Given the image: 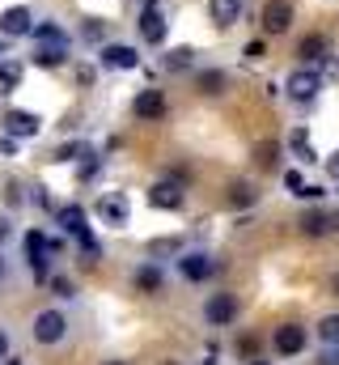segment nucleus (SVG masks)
<instances>
[{"label":"nucleus","instance_id":"1","mask_svg":"<svg viewBox=\"0 0 339 365\" xmlns=\"http://www.w3.org/2000/svg\"><path fill=\"white\" fill-rule=\"evenodd\" d=\"M30 336H34V344H43V349H56V344H64L68 340V314L64 310H38L34 314V323H30Z\"/></svg>","mask_w":339,"mask_h":365},{"label":"nucleus","instance_id":"2","mask_svg":"<svg viewBox=\"0 0 339 365\" xmlns=\"http://www.w3.org/2000/svg\"><path fill=\"white\" fill-rule=\"evenodd\" d=\"M51 238L43 234V230H26V264H30V272L34 280L43 284V280H51Z\"/></svg>","mask_w":339,"mask_h":365},{"label":"nucleus","instance_id":"3","mask_svg":"<svg viewBox=\"0 0 339 365\" xmlns=\"http://www.w3.org/2000/svg\"><path fill=\"white\" fill-rule=\"evenodd\" d=\"M136 30H140V38H145L149 47H166V34H170L166 9H162L157 0H149V4L140 9V21H136Z\"/></svg>","mask_w":339,"mask_h":365},{"label":"nucleus","instance_id":"4","mask_svg":"<svg viewBox=\"0 0 339 365\" xmlns=\"http://www.w3.org/2000/svg\"><path fill=\"white\" fill-rule=\"evenodd\" d=\"M98 64L110 68V73H132V68H140V51L127 47V43H102Z\"/></svg>","mask_w":339,"mask_h":365},{"label":"nucleus","instance_id":"5","mask_svg":"<svg viewBox=\"0 0 339 365\" xmlns=\"http://www.w3.org/2000/svg\"><path fill=\"white\" fill-rule=\"evenodd\" d=\"M284 90H288L293 102H314L318 90H323V73L318 68H293L288 81H284Z\"/></svg>","mask_w":339,"mask_h":365},{"label":"nucleus","instance_id":"6","mask_svg":"<svg viewBox=\"0 0 339 365\" xmlns=\"http://www.w3.org/2000/svg\"><path fill=\"white\" fill-rule=\"evenodd\" d=\"M127 217H132V204H127V195H123V191H106V195L98 200V221H102V225L123 230V225H127Z\"/></svg>","mask_w":339,"mask_h":365},{"label":"nucleus","instance_id":"7","mask_svg":"<svg viewBox=\"0 0 339 365\" xmlns=\"http://www.w3.org/2000/svg\"><path fill=\"white\" fill-rule=\"evenodd\" d=\"M0 123H4V132L17 136V140H34V136L43 132V119H38L34 110H17V106H9Z\"/></svg>","mask_w":339,"mask_h":365},{"label":"nucleus","instance_id":"8","mask_svg":"<svg viewBox=\"0 0 339 365\" xmlns=\"http://www.w3.org/2000/svg\"><path fill=\"white\" fill-rule=\"evenodd\" d=\"M293 0H267L263 4V13H259V21H263V34H284L288 26H293Z\"/></svg>","mask_w":339,"mask_h":365},{"label":"nucleus","instance_id":"9","mask_svg":"<svg viewBox=\"0 0 339 365\" xmlns=\"http://www.w3.org/2000/svg\"><path fill=\"white\" fill-rule=\"evenodd\" d=\"M170 102L162 90H140L136 98H132V115L136 119H145V123H157V119H166Z\"/></svg>","mask_w":339,"mask_h":365},{"label":"nucleus","instance_id":"10","mask_svg":"<svg viewBox=\"0 0 339 365\" xmlns=\"http://www.w3.org/2000/svg\"><path fill=\"white\" fill-rule=\"evenodd\" d=\"M238 310H242V306H238L234 293H212L208 306H204V319H208L212 327H229V323L238 319Z\"/></svg>","mask_w":339,"mask_h":365},{"label":"nucleus","instance_id":"11","mask_svg":"<svg viewBox=\"0 0 339 365\" xmlns=\"http://www.w3.org/2000/svg\"><path fill=\"white\" fill-rule=\"evenodd\" d=\"M34 30V13L26 9V4H9L4 13H0V34L4 38H26Z\"/></svg>","mask_w":339,"mask_h":365},{"label":"nucleus","instance_id":"12","mask_svg":"<svg viewBox=\"0 0 339 365\" xmlns=\"http://www.w3.org/2000/svg\"><path fill=\"white\" fill-rule=\"evenodd\" d=\"M212 272H217L212 255H204V251H182V255H178V276H182V280L199 284V280H208Z\"/></svg>","mask_w":339,"mask_h":365},{"label":"nucleus","instance_id":"13","mask_svg":"<svg viewBox=\"0 0 339 365\" xmlns=\"http://www.w3.org/2000/svg\"><path fill=\"white\" fill-rule=\"evenodd\" d=\"M306 340H310V336H306V327H301V323H280V327H276V336H271V344H276V353H280V357H297V353L306 349Z\"/></svg>","mask_w":339,"mask_h":365},{"label":"nucleus","instance_id":"14","mask_svg":"<svg viewBox=\"0 0 339 365\" xmlns=\"http://www.w3.org/2000/svg\"><path fill=\"white\" fill-rule=\"evenodd\" d=\"M149 204L162 208V212H178V208H182V187L174 179H157L149 187Z\"/></svg>","mask_w":339,"mask_h":365},{"label":"nucleus","instance_id":"15","mask_svg":"<svg viewBox=\"0 0 339 365\" xmlns=\"http://www.w3.org/2000/svg\"><path fill=\"white\" fill-rule=\"evenodd\" d=\"M297 56L318 68V64H327V56H331V38H327V34H306V38L297 43Z\"/></svg>","mask_w":339,"mask_h":365},{"label":"nucleus","instance_id":"16","mask_svg":"<svg viewBox=\"0 0 339 365\" xmlns=\"http://www.w3.org/2000/svg\"><path fill=\"white\" fill-rule=\"evenodd\" d=\"M208 17H212V26L229 30V26H238V17H242V0H208Z\"/></svg>","mask_w":339,"mask_h":365},{"label":"nucleus","instance_id":"17","mask_svg":"<svg viewBox=\"0 0 339 365\" xmlns=\"http://www.w3.org/2000/svg\"><path fill=\"white\" fill-rule=\"evenodd\" d=\"M21 81H26V64H21V60H0V98L17 93Z\"/></svg>","mask_w":339,"mask_h":365},{"label":"nucleus","instance_id":"18","mask_svg":"<svg viewBox=\"0 0 339 365\" xmlns=\"http://www.w3.org/2000/svg\"><path fill=\"white\" fill-rule=\"evenodd\" d=\"M34 68H64L68 64V47H51V43H38L34 56H30Z\"/></svg>","mask_w":339,"mask_h":365},{"label":"nucleus","instance_id":"19","mask_svg":"<svg viewBox=\"0 0 339 365\" xmlns=\"http://www.w3.org/2000/svg\"><path fill=\"white\" fill-rule=\"evenodd\" d=\"M288 149H293V158H297V162H306V166H314V162H323V158L314 153V145H310V132H306L301 123H297V128L288 132Z\"/></svg>","mask_w":339,"mask_h":365},{"label":"nucleus","instance_id":"20","mask_svg":"<svg viewBox=\"0 0 339 365\" xmlns=\"http://www.w3.org/2000/svg\"><path fill=\"white\" fill-rule=\"evenodd\" d=\"M56 225H60L64 234L77 238V234L85 230V208L81 204H60V208H56Z\"/></svg>","mask_w":339,"mask_h":365},{"label":"nucleus","instance_id":"21","mask_svg":"<svg viewBox=\"0 0 339 365\" xmlns=\"http://www.w3.org/2000/svg\"><path fill=\"white\" fill-rule=\"evenodd\" d=\"M30 38H34V43H51V47H68V30H64L60 21H38V26L30 30Z\"/></svg>","mask_w":339,"mask_h":365},{"label":"nucleus","instance_id":"22","mask_svg":"<svg viewBox=\"0 0 339 365\" xmlns=\"http://www.w3.org/2000/svg\"><path fill=\"white\" fill-rule=\"evenodd\" d=\"M229 86V77H225V68H204L199 77H195V90L208 93V98H217V93H225Z\"/></svg>","mask_w":339,"mask_h":365},{"label":"nucleus","instance_id":"23","mask_svg":"<svg viewBox=\"0 0 339 365\" xmlns=\"http://www.w3.org/2000/svg\"><path fill=\"white\" fill-rule=\"evenodd\" d=\"M162 284H166V272L157 264H140L136 268V289L140 293H162Z\"/></svg>","mask_w":339,"mask_h":365},{"label":"nucleus","instance_id":"24","mask_svg":"<svg viewBox=\"0 0 339 365\" xmlns=\"http://www.w3.org/2000/svg\"><path fill=\"white\" fill-rule=\"evenodd\" d=\"M195 56H199L195 47H170L166 56H162V64H166L170 73H187V68L195 64Z\"/></svg>","mask_w":339,"mask_h":365},{"label":"nucleus","instance_id":"25","mask_svg":"<svg viewBox=\"0 0 339 365\" xmlns=\"http://www.w3.org/2000/svg\"><path fill=\"white\" fill-rule=\"evenodd\" d=\"M254 166L259 170H276L280 166V145L276 140H259L254 145Z\"/></svg>","mask_w":339,"mask_h":365},{"label":"nucleus","instance_id":"26","mask_svg":"<svg viewBox=\"0 0 339 365\" xmlns=\"http://www.w3.org/2000/svg\"><path fill=\"white\" fill-rule=\"evenodd\" d=\"M297 225H301V234H306V238H323V234H331V230H327V212H323V208H310Z\"/></svg>","mask_w":339,"mask_h":365},{"label":"nucleus","instance_id":"27","mask_svg":"<svg viewBox=\"0 0 339 365\" xmlns=\"http://www.w3.org/2000/svg\"><path fill=\"white\" fill-rule=\"evenodd\" d=\"M254 200H259V191H254L251 182H234V187H229V195H225V204H229V208H251Z\"/></svg>","mask_w":339,"mask_h":365},{"label":"nucleus","instance_id":"28","mask_svg":"<svg viewBox=\"0 0 339 365\" xmlns=\"http://www.w3.org/2000/svg\"><path fill=\"white\" fill-rule=\"evenodd\" d=\"M85 153H93L89 140H68V145H60V149L51 153V162H81Z\"/></svg>","mask_w":339,"mask_h":365},{"label":"nucleus","instance_id":"29","mask_svg":"<svg viewBox=\"0 0 339 365\" xmlns=\"http://www.w3.org/2000/svg\"><path fill=\"white\" fill-rule=\"evenodd\" d=\"M98 175H102V158L98 153H85L81 166H77V182H93Z\"/></svg>","mask_w":339,"mask_h":365},{"label":"nucleus","instance_id":"30","mask_svg":"<svg viewBox=\"0 0 339 365\" xmlns=\"http://www.w3.org/2000/svg\"><path fill=\"white\" fill-rule=\"evenodd\" d=\"M149 255H153V259H162V255H182V242H178V238H153V242H149Z\"/></svg>","mask_w":339,"mask_h":365},{"label":"nucleus","instance_id":"31","mask_svg":"<svg viewBox=\"0 0 339 365\" xmlns=\"http://www.w3.org/2000/svg\"><path fill=\"white\" fill-rule=\"evenodd\" d=\"M81 38L85 43H102V38H106V21H102V17H89L81 26Z\"/></svg>","mask_w":339,"mask_h":365},{"label":"nucleus","instance_id":"32","mask_svg":"<svg viewBox=\"0 0 339 365\" xmlns=\"http://www.w3.org/2000/svg\"><path fill=\"white\" fill-rule=\"evenodd\" d=\"M318 336H323V344H339V314H327L318 323Z\"/></svg>","mask_w":339,"mask_h":365},{"label":"nucleus","instance_id":"33","mask_svg":"<svg viewBox=\"0 0 339 365\" xmlns=\"http://www.w3.org/2000/svg\"><path fill=\"white\" fill-rule=\"evenodd\" d=\"M47 284H51V293H56V297H77V293H73V280H68V276H51Z\"/></svg>","mask_w":339,"mask_h":365},{"label":"nucleus","instance_id":"34","mask_svg":"<svg viewBox=\"0 0 339 365\" xmlns=\"http://www.w3.org/2000/svg\"><path fill=\"white\" fill-rule=\"evenodd\" d=\"M284 187H288L293 195H301V191H306V179H301V170H284Z\"/></svg>","mask_w":339,"mask_h":365},{"label":"nucleus","instance_id":"35","mask_svg":"<svg viewBox=\"0 0 339 365\" xmlns=\"http://www.w3.org/2000/svg\"><path fill=\"white\" fill-rule=\"evenodd\" d=\"M242 56H246V60H263V56H267V43H263V38H251V43H246V51H242Z\"/></svg>","mask_w":339,"mask_h":365},{"label":"nucleus","instance_id":"36","mask_svg":"<svg viewBox=\"0 0 339 365\" xmlns=\"http://www.w3.org/2000/svg\"><path fill=\"white\" fill-rule=\"evenodd\" d=\"M17 149H21V140L4 132V136H0V158H17Z\"/></svg>","mask_w":339,"mask_h":365},{"label":"nucleus","instance_id":"37","mask_svg":"<svg viewBox=\"0 0 339 365\" xmlns=\"http://www.w3.org/2000/svg\"><path fill=\"white\" fill-rule=\"evenodd\" d=\"M21 200H26V195H21V182H4V204H13V208H17Z\"/></svg>","mask_w":339,"mask_h":365},{"label":"nucleus","instance_id":"38","mask_svg":"<svg viewBox=\"0 0 339 365\" xmlns=\"http://www.w3.org/2000/svg\"><path fill=\"white\" fill-rule=\"evenodd\" d=\"M9 238H13V221H9V217H4V212H0V247H4V242H9Z\"/></svg>","mask_w":339,"mask_h":365},{"label":"nucleus","instance_id":"39","mask_svg":"<svg viewBox=\"0 0 339 365\" xmlns=\"http://www.w3.org/2000/svg\"><path fill=\"white\" fill-rule=\"evenodd\" d=\"M93 77H98V73H93L89 64H81V68H77V81H81V86H93Z\"/></svg>","mask_w":339,"mask_h":365},{"label":"nucleus","instance_id":"40","mask_svg":"<svg viewBox=\"0 0 339 365\" xmlns=\"http://www.w3.org/2000/svg\"><path fill=\"white\" fill-rule=\"evenodd\" d=\"M327 187H318V182H306V191H301V200H318Z\"/></svg>","mask_w":339,"mask_h":365},{"label":"nucleus","instance_id":"41","mask_svg":"<svg viewBox=\"0 0 339 365\" xmlns=\"http://www.w3.org/2000/svg\"><path fill=\"white\" fill-rule=\"evenodd\" d=\"M318 365H339V349H323V357H318Z\"/></svg>","mask_w":339,"mask_h":365},{"label":"nucleus","instance_id":"42","mask_svg":"<svg viewBox=\"0 0 339 365\" xmlns=\"http://www.w3.org/2000/svg\"><path fill=\"white\" fill-rule=\"evenodd\" d=\"M327 175H331V179L339 182V149L331 153V158H327Z\"/></svg>","mask_w":339,"mask_h":365},{"label":"nucleus","instance_id":"43","mask_svg":"<svg viewBox=\"0 0 339 365\" xmlns=\"http://www.w3.org/2000/svg\"><path fill=\"white\" fill-rule=\"evenodd\" d=\"M0 361H9V331L0 327Z\"/></svg>","mask_w":339,"mask_h":365},{"label":"nucleus","instance_id":"44","mask_svg":"<svg viewBox=\"0 0 339 365\" xmlns=\"http://www.w3.org/2000/svg\"><path fill=\"white\" fill-rule=\"evenodd\" d=\"M327 230H331V234H339V208H335V212H327Z\"/></svg>","mask_w":339,"mask_h":365},{"label":"nucleus","instance_id":"45","mask_svg":"<svg viewBox=\"0 0 339 365\" xmlns=\"http://www.w3.org/2000/svg\"><path fill=\"white\" fill-rule=\"evenodd\" d=\"M4 276H9V259L0 255V284H4Z\"/></svg>","mask_w":339,"mask_h":365},{"label":"nucleus","instance_id":"46","mask_svg":"<svg viewBox=\"0 0 339 365\" xmlns=\"http://www.w3.org/2000/svg\"><path fill=\"white\" fill-rule=\"evenodd\" d=\"M246 365H267V361H263V357H254V361H246Z\"/></svg>","mask_w":339,"mask_h":365},{"label":"nucleus","instance_id":"47","mask_svg":"<svg viewBox=\"0 0 339 365\" xmlns=\"http://www.w3.org/2000/svg\"><path fill=\"white\" fill-rule=\"evenodd\" d=\"M102 365H127V361H102Z\"/></svg>","mask_w":339,"mask_h":365},{"label":"nucleus","instance_id":"48","mask_svg":"<svg viewBox=\"0 0 339 365\" xmlns=\"http://www.w3.org/2000/svg\"><path fill=\"white\" fill-rule=\"evenodd\" d=\"M335 293H339V276H335Z\"/></svg>","mask_w":339,"mask_h":365},{"label":"nucleus","instance_id":"49","mask_svg":"<svg viewBox=\"0 0 339 365\" xmlns=\"http://www.w3.org/2000/svg\"><path fill=\"white\" fill-rule=\"evenodd\" d=\"M162 365H178V361H162Z\"/></svg>","mask_w":339,"mask_h":365},{"label":"nucleus","instance_id":"50","mask_svg":"<svg viewBox=\"0 0 339 365\" xmlns=\"http://www.w3.org/2000/svg\"><path fill=\"white\" fill-rule=\"evenodd\" d=\"M136 4H149V0H136Z\"/></svg>","mask_w":339,"mask_h":365},{"label":"nucleus","instance_id":"51","mask_svg":"<svg viewBox=\"0 0 339 365\" xmlns=\"http://www.w3.org/2000/svg\"><path fill=\"white\" fill-rule=\"evenodd\" d=\"M0 56H4V43H0Z\"/></svg>","mask_w":339,"mask_h":365},{"label":"nucleus","instance_id":"52","mask_svg":"<svg viewBox=\"0 0 339 365\" xmlns=\"http://www.w3.org/2000/svg\"><path fill=\"white\" fill-rule=\"evenodd\" d=\"M9 365H21V361H9Z\"/></svg>","mask_w":339,"mask_h":365}]
</instances>
